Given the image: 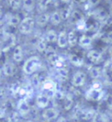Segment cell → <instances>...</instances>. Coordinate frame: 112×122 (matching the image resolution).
<instances>
[{"instance_id": "16", "label": "cell", "mask_w": 112, "mask_h": 122, "mask_svg": "<svg viewBox=\"0 0 112 122\" xmlns=\"http://www.w3.org/2000/svg\"><path fill=\"white\" fill-rule=\"evenodd\" d=\"M91 43H92V39L91 37L88 36L86 34H83L78 39V44L83 48H87V47H90Z\"/></svg>"}, {"instance_id": "42", "label": "cell", "mask_w": 112, "mask_h": 122, "mask_svg": "<svg viewBox=\"0 0 112 122\" xmlns=\"http://www.w3.org/2000/svg\"><path fill=\"white\" fill-rule=\"evenodd\" d=\"M0 55H1V50H0Z\"/></svg>"}, {"instance_id": "23", "label": "cell", "mask_w": 112, "mask_h": 122, "mask_svg": "<svg viewBox=\"0 0 112 122\" xmlns=\"http://www.w3.org/2000/svg\"><path fill=\"white\" fill-rule=\"evenodd\" d=\"M109 117L104 113H96L92 119V122H109Z\"/></svg>"}, {"instance_id": "6", "label": "cell", "mask_w": 112, "mask_h": 122, "mask_svg": "<svg viewBox=\"0 0 112 122\" xmlns=\"http://www.w3.org/2000/svg\"><path fill=\"white\" fill-rule=\"evenodd\" d=\"M86 74L82 71H76L74 75L72 76L71 78V83L72 85H74V87H82L86 83Z\"/></svg>"}, {"instance_id": "25", "label": "cell", "mask_w": 112, "mask_h": 122, "mask_svg": "<svg viewBox=\"0 0 112 122\" xmlns=\"http://www.w3.org/2000/svg\"><path fill=\"white\" fill-rule=\"evenodd\" d=\"M60 14V17H61V20H68L70 16H71V9L69 8V7H64Z\"/></svg>"}, {"instance_id": "29", "label": "cell", "mask_w": 112, "mask_h": 122, "mask_svg": "<svg viewBox=\"0 0 112 122\" xmlns=\"http://www.w3.org/2000/svg\"><path fill=\"white\" fill-rule=\"evenodd\" d=\"M89 72H90V76L94 78H98L101 76V69L99 68H96V67L91 68Z\"/></svg>"}, {"instance_id": "3", "label": "cell", "mask_w": 112, "mask_h": 122, "mask_svg": "<svg viewBox=\"0 0 112 122\" xmlns=\"http://www.w3.org/2000/svg\"><path fill=\"white\" fill-rule=\"evenodd\" d=\"M16 38L11 33H5L3 34L1 38V46H0V50L2 51H7L11 47H12L15 45Z\"/></svg>"}, {"instance_id": "15", "label": "cell", "mask_w": 112, "mask_h": 122, "mask_svg": "<svg viewBox=\"0 0 112 122\" xmlns=\"http://www.w3.org/2000/svg\"><path fill=\"white\" fill-rule=\"evenodd\" d=\"M96 114V112L94 111L93 109L90 108H86L84 110L81 111L80 112V117L81 119H83V120H89V119H92L93 117L95 116Z\"/></svg>"}, {"instance_id": "22", "label": "cell", "mask_w": 112, "mask_h": 122, "mask_svg": "<svg viewBox=\"0 0 112 122\" xmlns=\"http://www.w3.org/2000/svg\"><path fill=\"white\" fill-rule=\"evenodd\" d=\"M35 0H23V8L26 11H32L34 9Z\"/></svg>"}, {"instance_id": "37", "label": "cell", "mask_w": 112, "mask_h": 122, "mask_svg": "<svg viewBox=\"0 0 112 122\" xmlns=\"http://www.w3.org/2000/svg\"><path fill=\"white\" fill-rule=\"evenodd\" d=\"M109 55H110V56L112 57V47L109 48Z\"/></svg>"}, {"instance_id": "2", "label": "cell", "mask_w": 112, "mask_h": 122, "mask_svg": "<svg viewBox=\"0 0 112 122\" xmlns=\"http://www.w3.org/2000/svg\"><path fill=\"white\" fill-rule=\"evenodd\" d=\"M41 67V61L38 56H32L27 59L23 66V71L26 75H33Z\"/></svg>"}, {"instance_id": "5", "label": "cell", "mask_w": 112, "mask_h": 122, "mask_svg": "<svg viewBox=\"0 0 112 122\" xmlns=\"http://www.w3.org/2000/svg\"><path fill=\"white\" fill-rule=\"evenodd\" d=\"M41 89L43 91V92L41 93L47 95L49 97H54L55 93L57 92V84L52 79H47L42 83Z\"/></svg>"}, {"instance_id": "12", "label": "cell", "mask_w": 112, "mask_h": 122, "mask_svg": "<svg viewBox=\"0 0 112 122\" xmlns=\"http://www.w3.org/2000/svg\"><path fill=\"white\" fill-rule=\"evenodd\" d=\"M57 45L60 48L68 47V33L66 32H60L57 36Z\"/></svg>"}, {"instance_id": "41", "label": "cell", "mask_w": 112, "mask_h": 122, "mask_svg": "<svg viewBox=\"0 0 112 122\" xmlns=\"http://www.w3.org/2000/svg\"><path fill=\"white\" fill-rule=\"evenodd\" d=\"M80 1H85V0H80Z\"/></svg>"}, {"instance_id": "31", "label": "cell", "mask_w": 112, "mask_h": 122, "mask_svg": "<svg viewBox=\"0 0 112 122\" xmlns=\"http://www.w3.org/2000/svg\"><path fill=\"white\" fill-rule=\"evenodd\" d=\"M5 97V91L3 87H0V102L3 101Z\"/></svg>"}, {"instance_id": "32", "label": "cell", "mask_w": 112, "mask_h": 122, "mask_svg": "<svg viewBox=\"0 0 112 122\" xmlns=\"http://www.w3.org/2000/svg\"><path fill=\"white\" fill-rule=\"evenodd\" d=\"M4 33H5V24L3 21L0 20V39L2 38Z\"/></svg>"}, {"instance_id": "1", "label": "cell", "mask_w": 112, "mask_h": 122, "mask_svg": "<svg viewBox=\"0 0 112 122\" xmlns=\"http://www.w3.org/2000/svg\"><path fill=\"white\" fill-rule=\"evenodd\" d=\"M104 96H105V92L102 90V85L98 81L94 82L89 90H88L85 94L86 98L90 101H100L103 99Z\"/></svg>"}, {"instance_id": "7", "label": "cell", "mask_w": 112, "mask_h": 122, "mask_svg": "<svg viewBox=\"0 0 112 122\" xmlns=\"http://www.w3.org/2000/svg\"><path fill=\"white\" fill-rule=\"evenodd\" d=\"M59 116H60V112L57 108H54V107L46 108L44 110L43 113H42L43 119L47 120V121L56 119Z\"/></svg>"}, {"instance_id": "40", "label": "cell", "mask_w": 112, "mask_h": 122, "mask_svg": "<svg viewBox=\"0 0 112 122\" xmlns=\"http://www.w3.org/2000/svg\"><path fill=\"white\" fill-rule=\"evenodd\" d=\"M1 75H2V70L0 69V77H1Z\"/></svg>"}, {"instance_id": "21", "label": "cell", "mask_w": 112, "mask_h": 122, "mask_svg": "<svg viewBox=\"0 0 112 122\" xmlns=\"http://www.w3.org/2000/svg\"><path fill=\"white\" fill-rule=\"evenodd\" d=\"M47 47V41L45 37H41L37 42V49L39 52H45Z\"/></svg>"}, {"instance_id": "4", "label": "cell", "mask_w": 112, "mask_h": 122, "mask_svg": "<svg viewBox=\"0 0 112 122\" xmlns=\"http://www.w3.org/2000/svg\"><path fill=\"white\" fill-rule=\"evenodd\" d=\"M34 25H35V21L33 18L26 17L20 21L19 25V30L23 34H30L34 28Z\"/></svg>"}, {"instance_id": "36", "label": "cell", "mask_w": 112, "mask_h": 122, "mask_svg": "<svg viewBox=\"0 0 112 122\" xmlns=\"http://www.w3.org/2000/svg\"><path fill=\"white\" fill-rule=\"evenodd\" d=\"M88 2H89V5H90L95 6L100 2V0H88Z\"/></svg>"}, {"instance_id": "13", "label": "cell", "mask_w": 112, "mask_h": 122, "mask_svg": "<svg viewBox=\"0 0 112 122\" xmlns=\"http://www.w3.org/2000/svg\"><path fill=\"white\" fill-rule=\"evenodd\" d=\"M50 20V15L47 13H41L39 14L37 19H36V23L40 27H44L47 25V23L49 22Z\"/></svg>"}, {"instance_id": "20", "label": "cell", "mask_w": 112, "mask_h": 122, "mask_svg": "<svg viewBox=\"0 0 112 122\" xmlns=\"http://www.w3.org/2000/svg\"><path fill=\"white\" fill-rule=\"evenodd\" d=\"M21 20L19 15H11L8 19V25L11 27H16L19 25Z\"/></svg>"}, {"instance_id": "27", "label": "cell", "mask_w": 112, "mask_h": 122, "mask_svg": "<svg viewBox=\"0 0 112 122\" xmlns=\"http://www.w3.org/2000/svg\"><path fill=\"white\" fill-rule=\"evenodd\" d=\"M57 74L60 77L67 78L68 76V69H66L65 67H61V68L57 69Z\"/></svg>"}, {"instance_id": "33", "label": "cell", "mask_w": 112, "mask_h": 122, "mask_svg": "<svg viewBox=\"0 0 112 122\" xmlns=\"http://www.w3.org/2000/svg\"><path fill=\"white\" fill-rule=\"evenodd\" d=\"M6 114V109L4 107H0V118H4Z\"/></svg>"}, {"instance_id": "19", "label": "cell", "mask_w": 112, "mask_h": 122, "mask_svg": "<svg viewBox=\"0 0 112 122\" xmlns=\"http://www.w3.org/2000/svg\"><path fill=\"white\" fill-rule=\"evenodd\" d=\"M57 36H58V34L54 30H49L47 33L45 38L47 40V43H48V42H49V43H54V42H56V41H57Z\"/></svg>"}, {"instance_id": "10", "label": "cell", "mask_w": 112, "mask_h": 122, "mask_svg": "<svg viewBox=\"0 0 112 122\" xmlns=\"http://www.w3.org/2000/svg\"><path fill=\"white\" fill-rule=\"evenodd\" d=\"M87 57L91 62H93V63H95V64H97L102 61V53L100 51H98V50L91 49L88 52Z\"/></svg>"}, {"instance_id": "30", "label": "cell", "mask_w": 112, "mask_h": 122, "mask_svg": "<svg viewBox=\"0 0 112 122\" xmlns=\"http://www.w3.org/2000/svg\"><path fill=\"white\" fill-rule=\"evenodd\" d=\"M20 89V87H19L18 84H12V85L10 87V92H11V94L12 95H16V94H19V91Z\"/></svg>"}, {"instance_id": "9", "label": "cell", "mask_w": 112, "mask_h": 122, "mask_svg": "<svg viewBox=\"0 0 112 122\" xmlns=\"http://www.w3.org/2000/svg\"><path fill=\"white\" fill-rule=\"evenodd\" d=\"M50 102V97L47 95L40 93L36 97V105L39 108L41 109H46L48 106Z\"/></svg>"}, {"instance_id": "38", "label": "cell", "mask_w": 112, "mask_h": 122, "mask_svg": "<svg viewBox=\"0 0 112 122\" xmlns=\"http://www.w3.org/2000/svg\"><path fill=\"white\" fill-rule=\"evenodd\" d=\"M2 15H3V12H2V10H1V9H0V18H1V17H2Z\"/></svg>"}, {"instance_id": "11", "label": "cell", "mask_w": 112, "mask_h": 122, "mask_svg": "<svg viewBox=\"0 0 112 122\" xmlns=\"http://www.w3.org/2000/svg\"><path fill=\"white\" fill-rule=\"evenodd\" d=\"M12 58H13L14 61H16V62H20L21 61H23L24 51H23V47L20 45H18L15 47L13 50V54H12Z\"/></svg>"}, {"instance_id": "24", "label": "cell", "mask_w": 112, "mask_h": 122, "mask_svg": "<svg viewBox=\"0 0 112 122\" xmlns=\"http://www.w3.org/2000/svg\"><path fill=\"white\" fill-rule=\"evenodd\" d=\"M70 61L73 65L76 67H81L84 62L83 59L82 57H80L79 56H76V55H72L70 57Z\"/></svg>"}, {"instance_id": "18", "label": "cell", "mask_w": 112, "mask_h": 122, "mask_svg": "<svg viewBox=\"0 0 112 122\" xmlns=\"http://www.w3.org/2000/svg\"><path fill=\"white\" fill-rule=\"evenodd\" d=\"M61 17H60V12H58V11H54V12H53L51 15H50V20L49 21L52 23L54 25H60V22H61Z\"/></svg>"}, {"instance_id": "28", "label": "cell", "mask_w": 112, "mask_h": 122, "mask_svg": "<svg viewBox=\"0 0 112 122\" xmlns=\"http://www.w3.org/2000/svg\"><path fill=\"white\" fill-rule=\"evenodd\" d=\"M52 0H39V9L40 11H45L46 9L48 7V5H50Z\"/></svg>"}, {"instance_id": "39", "label": "cell", "mask_w": 112, "mask_h": 122, "mask_svg": "<svg viewBox=\"0 0 112 122\" xmlns=\"http://www.w3.org/2000/svg\"><path fill=\"white\" fill-rule=\"evenodd\" d=\"M61 1H63V2H68L69 0H61Z\"/></svg>"}, {"instance_id": "8", "label": "cell", "mask_w": 112, "mask_h": 122, "mask_svg": "<svg viewBox=\"0 0 112 122\" xmlns=\"http://www.w3.org/2000/svg\"><path fill=\"white\" fill-rule=\"evenodd\" d=\"M17 110H18V113L19 115H26L30 112L31 107L29 103L27 102L26 99H24V98H21L18 102V105H17Z\"/></svg>"}, {"instance_id": "26", "label": "cell", "mask_w": 112, "mask_h": 122, "mask_svg": "<svg viewBox=\"0 0 112 122\" xmlns=\"http://www.w3.org/2000/svg\"><path fill=\"white\" fill-rule=\"evenodd\" d=\"M22 4V0H10L9 1V5L13 10H18L20 8Z\"/></svg>"}, {"instance_id": "17", "label": "cell", "mask_w": 112, "mask_h": 122, "mask_svg": "<svg viewBox=\"0 0 112 122\" xmlns=\"http://www.w3.org/2000/svg\"><path fill=\"white\" fill-rule=\"evenodd\" d=\"M78 44V36L75 32L71 31L68 33V46L71 47H75Z\"/></svg>"}, {"instance_id": "14", "label": "cell", "mask_w": 112, "mask_h": 122, "mask_svg": "<svg viewBox=\"0 0 112 122\" xmlns=\"http://www.w3.org/2000/svg\"><path fill=\"white\" fill-rule=\"evenodd\" d=\"M2 73H4L6 76H12L15 73V67L10 61H5V63L3 66Z\"/></svg>"}, {"instance_id": "34", "label": "cell", "mask_w": 112, "mask_h": 122, "mask_svg": "<svg viewBox=\"0 0 112 122\" xmlns=\"http://www.w3.org/2000/svg\"><path fill=\"white\" fill-rule=\"evenodd\" d=\"M55 122H68L67 121V119L63 116H59L57 119H55Z\"/></svg>"}, {"instance_id": "35", "label": "cell", "mask_w": 112, "mask_h": 122, "mask_svg": "<svg viewBox=\"0 0 112 122\" xmlns=\"http://www.w3.org/2000/svg\"><path fill=\"white\" fill-rule=\"evenodd\" d=\"M105 38H106L107 41H108V42H111V43H112V31H111V32H109V33L107 34Z\"/></svg>"}]
</instances>
